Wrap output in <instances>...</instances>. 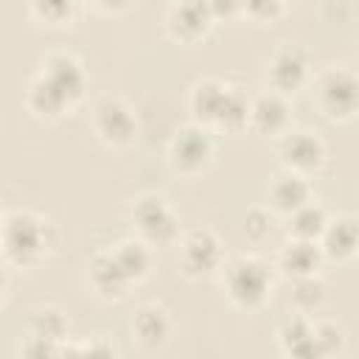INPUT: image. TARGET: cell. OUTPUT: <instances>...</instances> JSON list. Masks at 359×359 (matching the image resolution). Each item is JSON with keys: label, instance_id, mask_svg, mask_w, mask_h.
I'll use <instances>...</instances> for the list:
<instances>
[{"label": "cell", "instance_id": "6da1fadb", "mask_svg": "<svg viewBox=\"0 0 359 359\" xmlns=\"http://www.w3.org/2000/svg\"><path fill=\"white\" fill-rule=\"evenodd\" d=\"M56 244L50 222L34 210H11L0 222V258L17 269L39 266Z\"/></svg>", "mask_w": 359, "mask_h": 359}, {"label": "cell", "instance_id": "7a4b0ae2", "mask_svg": "<svg viewBox=\"0 0 359 359\" xmlns=\"http://www.w3.org/2000/svg\"><path fill=\"white\" fill-rule=\"evenodd\" d=\"M222 289L227 300L241 311L261 309L275 289V266L261 255H236L222 264Z\"/></svg>", "mask_w": 359, "mask_h": 359}, {"label": "cell", "instance_id": "3957f363", "mask_svg": "<svg viewBox=\"0 0 359 359\" xmlns=\"http://www.w3.org/2000/svg\"><path fill=\"white\" fill-rule=\"evenodd\" d=\"M311 98L325 121L348 123L359 109V79L351 67H325L314 76Z\"/></svg>", "mask_w": 359, "mask_h": 359}, {"label": "cell", "instance_id": "277c9868", "mask_svg": "<svg viewBox=\"0 0 359 359\" xmlns=\"http://www.w3.org/2000/svg\"><path fill=\"white\" fill-rule=\"evenodd\" d=\"M129 224L137 238H143L151 250L154 247H174L180 238V216L171 202L154 191H146L132 199L129 205Z\"/></svg>", "mask_w": 359, "mask_h": 359}, {"label": "cell", "instance_id": "5b68a950", "mask_svg": "<svg viewBox=\"0 0 359 359\" xmlns=\"http://www.w3.org/2000/svg\"><path fill=\"white\" fill-rule=\"evenodd\" d=\"M174 247H177V266L191 280L210 278L224 264V247L210 227H194L180 233Z\"/></svg>", "mask_w": 359, "mask_h": 359}, {"label": "cell", "instance_id": "8992f818", "mask_svg": "<svg viewBox=\"0 0 359 359\" xmlns=\"http://www.w3.org/2000/svg\"><path fill=\"white\" fill-rule=\"evenodd\" d=\"M275 154L280 168L314 177L325 168L328 163V146L317 132L309 129H286L275 137Z\"/></svg>", "mask_w": 359, "mask_h": 359}, {"label": "cell", "instance_id": "52a82bcc", "mask_svg": "<svg viewBox=\"0 0 359 359\" xmlns=\"http://www.w3.org/2000/svg\"><path fill=\"white\" fill-rule=\"evenodd\" d=\"M213 157H216V140H213L210 129H205L194 121L180 126L168 140V165L177 174L196 177L213 163Z\"/></svg>", "mask_w": 359, "mask_h": 359}, {"label": "cell", "instance_id": "ba28073f", "mask_svg": "<svg viewBox=\"0 0 359 359\" xmlns=\"http://www.w3.org/2000/svg\"><path fill=\"white\" fill-rule=\"evenodd\" d=\"M90 126L95 137L109 149H126L137 137V118L132 107L118 95H101L93 104Z\"/></svg>", "mask_w": 359, "mask_h": 359}, {"label": "cell", "instance_id": "9c48e42d", "mask_svg": "<svg viewBox=\"0 0 359 359\" xmlns=\"http://www.w3.org/2000/svg\"><path fill=\"white\" fill-rule=\"evenodd\" d=\"M311 81V59L297 45H280L266 62V87L280 95H294Z\"/></svg>", "mask_w": 359, "mask_h": 359}, {"label": "cell", "instance_id": "30bf717a", "mask_svg": "<svg viewBox=\"0 0 359 359\" xmlns=\"http://www.w3.org/2000/svg\"><path fill=\"white\" fill-rule=\"evenodd\" d=\"M292 123V104L289 95H280L275 90H264L255 98H250L247 107V129H252L261 137H278Z\"/></svg>", "mask_w": 359, "mask_h": 359}, {"label": "cell", "instance_id": "8fae6325", "mask_svg": "<svg viewBox=\"0 0 359 359\" xmlns=\"http://www.w3.org/2000/svg\"><path fill=\"white\" fill-rule=\"evenodd\" d=\"M213 28V17L205 0H174L165 11V31L177 42H199Z\"/></svg>", "mask_w": 359, "mask_h": 359}, {"label": "cell", "instance_id": "7c38bea8", "mask_svg": "<svg viewBox=\"0 0 359 359\" xmlns=\"http://www.w3.org/2000/svg\"><path fill=\"white\" fill-rule=\"evenodd\" d=\"M39 73H42L53 87H59L73 104H79V101L84 98V93H87V67H84V62H81L76 53H70V50H53V53H48V56L42 59Z\"/></svg>", "mask_w": 359, "mask_h": 359}, {"label": "cell", "instance_id": "4fadbf2b", "mask_svg": "<svg viewBox=\"0 0 359 359\" xmlns=\"http://www.w3.org/2000/svg\"><path fill=\"white\" fill-rule=\"evenodd\" d=\"M87 283H90L93 294L107 303H118V300L129 297V292H132V280L123 275V269L118 266V261L112 258L109 250L93 252V258L87 261Z\"/></svg>", "mask_w": 359, "mask_h": 359}, {"label": "cell", "instance_id": "5bb4252c", "mask_svg": "<svg viewBox=\"0 0 359 359\" xmlns=\"http://www.w3.org/2000/svg\"><path fill=\"white\" fill-rule=\"evenodd\" d=\"M227 93H230V84L222 81V79H199L191 93H188V112H191V121L205 126V129H219V121H222V112H224V101H227Z\"/></svg>", "mask_w": 359, "mask_h": 359}, {"label": "cell", "instance_id": "9a60e30c", "mask_svg": "<svg viewBox=\"0 0 359 359\" xmlns=\"http://www.w3.org/2000/svg\"><path fill=\"white\" fill-rule=\"evenodd\" d=\"M323 258L334 261V264H348L353 261L356 250H359V222L353 213H339V216H328L325 230L317 238Z\"/></svg>", "mask_w": 359, "mask_h": 359}, {"label": "cell", "instance_id": "2e32d148", "mask_svg": "<svg viewBox=\"0 0 359 359\" xmlns=\"http://www.w3.org/2000/svg\"><path fill=\"white\" fill-rule=\"evenodd\" d=\"M325 264L323 258V250L317 241H309V238H286L275 255V272L286 280H294V278H306V275H314L320 272Z\"/></svg>", "mask_w": 359, "mask_h": 359}, {"label": "cell", "instance_id": "e0dca14e", "mask_svg": "<svg viewBox=\"0 0 359 359\" xmlns=\"http://www.w3.org/2000/svg\"><path fill=\"white\" fill-rule=\"evenodd\" d=\"M129 331H132V339L143 351H163L168 345V339H171L174 323H171V314H168L165 306H160V303H143L132 314Z\"/></svg>", "mask_w": 359, "mask_h": 359}, {"label": "cell", "instance_id": "ac0fdd59", "mask_svg": "<svg viewBox=\"0 0 359 359\" xmlns=\"http://www.w3.org/2000/svg\"><path fill=\"white\" fill-rule=\"evenodd\" d=\"M309 199H311V182L303 174H294V171L280 168L269 180V185H266V208L272 213L289 216L292 210H297Z\"/></svg>", "mask_w": 359, "mask_h": 359}, {"label": "cell", "instance_id": "d6986e66", "mask_svg": "<svg viewBox=\"0 0 359 359\" xmlns=\"http://www.w3.org/2000/svg\"><path fill=\"white\" fill-rule=\"evenodd\" d=\"M25 107H28V112H31L34 118L53 123V121L65 118L76 104H73L59 87H53L42 73H36V76L28 81V90H25Z\"/></svg>", "mask_w": 359, "mask_h": 359}, {"label": "cell", "instance_id": "ffe728a7", "mask_svg": "<svg viewBox=\"0 0 359 359\" xmlns=\"http://www.w3.org/2000/svg\"><path fill=\"white\" fill-rule=\"evenodd\" d=\"M314 317L309 314H300V311H292L286 314L280 323H278V348L283 356H292V359H314Z\"/></svg>", "mask_w": 359, "mask_h": 359}, {"label": "cell", "instance_id": "44dd1931", "mask_svg": "<svg viewBox=\"0 0 359 359\" xmlns=\"http://www.w3.org/2000/svg\"><path fill=\"white\" fill-rule=\"evenodd\" d=\"M112 258L118 261V266L123 269V275L132 280V286L143 283L149 275H151V264H154V255H151V247L132 236V238H121L115 247H109Z\"/></svg>", "mask_w": 359, "mask_h": 359}, {"label": "cell", "instance_id": "7402d4cb", "mask_svg": "<svg viewBox=\"0 0 359 359\" xmlns=\"http://www.w3.org/2000/svg\"><path fill=\"white\" fill-rule=\"evenodd\" d=\"M67 334H70V323L62 314V309L39 306V309L31 311V317H28V339L48 342V345L59 348V353H62V345L67 342Z\"/></svg>", "mask_w": 359, "mask_h": 359}, {"label": "cell", "instance_id": "603a6c76", "mask_svg": "<svg viewBox=\"0 0 359 359\" xmlns=\"http://www.w3.org/2000/svg\"><path fill=\"white\" fill-rule=\"evenodd\" d=\"M325 303H328V283L320 272L289 280V306H292V311L314 317L317 311H323Z\"/></svg>", "mask_w": 359, "mask_h": 359}, {"label": "cell", "instance_id": "cb8c5ba5", "mask_svg": "<svg viewBox=\"0 0 359 359\" xmlns=\"http://www.w3.org/2000/svg\"><path fill=\"white\" fill-rule=\"evenodd\" d=\"M325 222H328V210L323 205H317L314 199H309L306 205H300L297 210H292L286 216V233L292 238H309V241H317L320 233L325 230Z\"/></svg>", "mask_w": 359, "mask_h": 359}, {"label": "cell", "instance_id": "d4e9b609", "mask_svg": "<svg viewBox=\"0 0 359 359\" xmlns=\"http://www.w3.org/2000/svg\"><path fill=\"white\" fill-rule=\"evenodd\" d=\"M31 17L50 28L73 25L84 8V0H28Z\"/></svg>", "mask_w": 359, "mask_h": 359}, {"label": "cell", "instance_id": "484cf974", "mask_svg": "<svg viewBox=\"0 0 359 359\" xmlns=\"http://www.w3.org/2000/svg\"><path fill=\"white\" fill-rule=\"evenodd\" d=\"M314 356L328 359V356H339L345 351L348 334L337 320H314Z\"/></svg>", "mask_w": 359, "mask_h": 359}, {"label": "cell", "instance_id": "4316f807", "mask_svg": "<svg viewBox=\"0 0 359 359\" xmlns=\"http://www.w3.org/2000/svg\"><path fill=\"white\" fill-rule=\"evenodd\" d=\"M247 107H250L247 93L241 87L230 84V93H227V101H224V112H222L219 129H224V132L247 129Z\"/></svg>", "mask_w": 359, "mask_h": 359}, {"label": "cell", "instance_id": "83f0119b", "mask_svg": "<svg viewBox=\"0 0 359 359\" xmlns=\"http://www.w3.org/2000/svg\"><path fill=\"white\" fill-rule=\"evenodd\" d=\"M286 11V0H241V17L258 22V25H269L278 22Z\"/></svg>", "mask_w": 359, "mask_h": 359}, {"label": "cell", "instance_id": "f1b7e54d", "mask_svg": "<svg viewBox=\"0 0 359 359\" xmlns=\"http://www.w3.org/2000/svg\"><path fill=\"white\" fill-rule=\"evenodd\" d=\"M241 233H244L247 241H252V244L264 241V238L272 233V213H269V208H261V205L250 208L247 216H244V222H241Z\"/></svg>", "mask_w": 359, "mask_h": 359}, {"label": "cell", "instance_id": "f546056e", "mask_svg": "<svg viewBox=\"0 0 359 359\" xmlns=\"http://www.w3.org/2000/svg\"><path fill=\"white\" fill-rule=\"evenodd\" d=\"M213 22L219 20H233V17H241V0H205Z\"/></svg>", "mask_w": 359, "mask_h": 359}, {"label": "cell", "instance_id": "4dcf8cb0", "mask_svg": "<svg viewBox=\"0 0 359 359\" xmlns=\"http://www.w3.org/2000/svg\"><path fill=\"white\" fill-rule=\"evenodd\" d=\"M84 6H93L95 11H104V14H121L132 6V0H84Z\"/></svg>", "mask_w": 359, "mask_h": 359}, {"label": "cell", "instance_id": "1f68e13d", "mask_svg": "<svg viewBox=\"0 0 359 359\" xmlns=\"http://www.w3.org/2000/svg\"><path fill=\"white\" fill-rule=\"evenodd\" d=\"M8 283H11V278H8V269L0 264V303L6 300V294H8Z\"/></svg>", "mask_w": 359, "mask_h": 359}, {"label": "cell", "instance_id": "d6a6232c", "mask_svg": "<svg viewBox=\"0 0 359 359\" xmlns=\"http://www.w3.org/2000/svg\"><path fill=\"white\" fill-rule=\"evenodd\" d=\"M0 222H3V208H0Z\"/></svg>", "mask_w": 359, "mask_h": 359}]
</instances>
